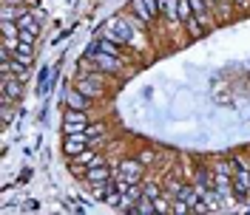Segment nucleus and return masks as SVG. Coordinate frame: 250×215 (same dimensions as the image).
Returning <instances> with one entry per match:
<instances>
[{
	"label": "nucleus",
	"mask_w": 250,
	"mask_h": 215,
	"mask_svg": "<svg viewBox=\"0 0 250 215\" xmlns=\"http://www.w3.org/2000/svg\"><path fill=\"white\" fill-rule=\"evenodd\" d=\"M193 207L188 204L185 198H173V204H171V213H176V215H185V213H190Z\"/></svg>",
	"instance_id": "nucleus-16"
},
{
	"label": "nucleus",
	"mask_w": 250,
	"mask_h": 215,
	"mask_svg": "<svg viewBox=\"0 0 250 215\" xmlns=\"http://www.w3.org/2000/svg\"><path fill=\"white\" fill-rule=\"evenodd\" d=\"M85 147H91L85 130H80V133H65V139H62V150H65V156H77V153H83Z\"/></svg>",
	"instance_id": "nucleus-3"
},
{
	"label": "nucleus",
	"mask_w": 250,
	"mask_h": 215,
	"mask_svg": "<svg viewBox=\"0 0 250 215\" xmlns=\"http://www.w3.org/2000/svg\"><path fill=\"white\" fill-rule=\"evenodd\" d=\"M74 88H77V91H83L88 99H100V96H103V91H105V88H103V82H100L97 77H80L77 82H74Z\"/></svg>",
	"instance_id": "nucleus-7"
},
{
	"label": "nucleus",
	"mask_w": 250,
	"mask_h": 215,
	"mask_svg": "<svg viewBox=\"0 0 250 215\" xmlns=\"http://www.w3.org/2000/svg\"><path fill=\"white\" fill-rule=\"evenodd\" d=\"M20 93H23V79L15 77L12 71L3 74V102H15L20 99Z\"/></svg>",
	"instance_id": "nucleus-6"
},
{
	"label": "nucleus",
	"mask_w": 250,
	"mask_h": 215,
	"mask_svg": "<svg viewBox=\"0 0 250 215\" xmlns=\"http://www.w3.org/2000/svg\"><path fill=\"white\" fill-rule=\"evenodd\" d=\"M154 207H156V213H171V201L165 198V196L154 198Z\"/></svg>",
	"instance_id": "nucleus-19"
},
{
	"label": "nucleus",
	"mask_w": 250,
	"mask_h": 215,
	"mask_svg": "<svg viewBox=\"0 0 250 215\" xmlns=\"http://www.w3.org/2000/svg\"><path fill=\"white\" fill-rule=\"evenodd\" d=\"M179 0H159V15H165L171 23H179Z\"/></svg>",
	"instance_id": "nucleus-11"
},
{
	"label": "nucleus",
	"mask_w": 250,
	"mask_h": 215,
	"mask_svg": "<svg viewBox=\"0 0 250 215\" xmlns=\"http://www.w3.org/2000/svg\"><path fill=\"white\" fill-rule=\"evenodd\" d=\"M140 161H142V164H151V161H154V153H151V150H142Z\"/></svg>",
	"instance_id": "nucleus-21"
},
{
	"label": "nucleus",
	"mask_w": 250,
	"mask_h": 215,
	"mask_svg": "<svg viewBox=\"0 0 250 215\" xmlns=\"http://www.w3.org/2000/svg\"><path fill=\"white\" fill-rule=\"evenodd\" d=\"M162 193H165V190H162L159 184H145L142 187V196H145V198H159Z\"/></svg>",
	"instance_id": "nucleus-18"
},
{
	"label": "nucleus",
	"mask_w": 250,
	"mask_h": 215,
	"mask_svg": "<svg viewBox=\"0 0 250 215\" xmlns=\"http://www.w3.org/2000/svg\"><path fill=\"white\" fill-rule=\"evenodd\" d=\"M88 60H94L97 71H105V74L120 71V60H117V54H103V51H97V54H94V57H88Z\"/></svg>",
	"instance_id": "nucleus-8"
},
{
	"label": "nucleus",
	"mask_w": 250,
	"mask_h": 215,
	"mask_svg": "<svg viewBox=\"0 0 250 215\" xmlns=\"http://www.w3.org/2000/svg\"><path fill=\"white\" fill-rule=\"evenodd\" d=\"M233 3H236V6H248L250 0H233Z\"/></svg>",
	"instance_id": "nucleus-22"
},
{
	"label": "nucleus",
	"mask_w": 250,
	"mask_h": 215,
	"mask_svg": "<svg viewBox=\"0 0 250 215\" xmlns=\"http://www.w3.org/2000/svg\"><path fill=\"white\" fill-rule=\"evenodd\" d=\"M37 34H40V26H31V29H20V40H23V43H34V40H37Z\"/></svg>",
	"instance_id": "nucleus-17"
},
{
	"label": "nucleus",
	"mask_w": 250,
	"mask_h": 215,
	"mask_svg": "<svg viewBox=\"0 0 250 215\" xmlns=\"http://www.w3.org/2000/svg\"><path fill=\"white\" fill-rule=\"evenodd\" d=\"M65 105L74 108V110H88V108H91V99H88L83 91L71 88V91H65Z\"/></svg>",
	"instance_id": "nucleus-9"
},
{
	"label": "nucleus",
	"mask_w": 250,
	"mask_h": 215,
	"mask_svg": "<svg viewBox=\"0 0 250 215\" xmlns=\"http://www.w3.org/2000/svg\"><path fill=\"white\" fill-rule=\"evenodd\" d=\"M94 164H105L103 156L94 153V147H85L83 153L71 156V173H83V167H94Z\"/></svg>",
	"instance_id": "nucleus-4"
},
{
	"label": "nucleus",
	"mask_w": 250,
	"mask_h": 215,
	"mask_svg": "<svg viewBox=\"0 0 250 215\" xmlns=\"http://www.w3.org/2000/svg\"><path fill=\"white\" fill-rule=\"evenodd\" d=\"M85 127H88V116H85V110H74V108H68L65 116H62V133H80V130H85Z\"/></svg>",
	"instance_id": "nucleus-1"
},
{
	"label": "nucleus",
	"mask_w": 250,
	"mask_h": 215,
	"mask_svg": "<svg viewBox=\"0 0 250 215\" xmlns=\"http://www.w3.org/2000/svg\"><path fill=\"white\" fill-rule=\"evenodd\" d=\"M134 213H140V215H151V213H156V207H154V198H145L142 196L137 204H134Z\"/></svg>",
	"instance_id": "nucleus-14"
},
{
	"label": "nucleus",
	"mask_w": 250,
	"mask_h": 215,
	"mask_svg": "<svg viewBox=\"0 0 250 215\" xmlns=\"http://www.w3.org/2000/svg\"><path fill=\"white\" fill-rule=\"evenodd\" d=\"M85 133H88V142H91V139H103V136H105V125H103V122H94V125H88V127H85Z\"/></svg>",
	"instance_id": "nucleus-15"
},
{
	"label": "nucleus",
	"mask_w": 250,
	"mask_h": 215,
	"mask_svg": "<svg viewBox=\"0 0 250 215\" xmlns=\"http://www.w3.org/2000/svg\"><path fill=\"white\" fill-rule=\"evenodd\" d=\"M114 179H125V181H140L142 179V161L140 159H125L120 170L114 173Z\"/></svg>",
	"instance_id": "nucleus-5"
},
{
	"label": "nucleus",
	"mask_w": 250,
	"mask_h": 215,
	"mask_svg": "<svg viewBox=\"0 0 250 215\" xmlns=\"http://www.w3.org/2000/svg\"><path fill=\"white\" fill-rule=\"evenodd\" d=\"M34 43H23V40H20V46L15 48V60H20L23 62V65H31V60H34Z\"/></svg>",
	"instance_id": "nucleus-12"
},
{
	"label": "nucleus",
	"mask_w": 250,
	"mask_h": 215,
	"mask_svg": "<svg viewBox=\"0 0 250 215\" xmlns=\"http://www.w3.org/2000/svg\"><path fill=\"white\" fill-rule=\"evenodd\" d=\"M88 184H97V181H111L114 179V173H111V167H105V164H94V167H88Z\"/></svg>",
	"instance_id": "nucleus-10"
},
{
	"label": "nucleus",
	"mask_w": 250,
	"mask_h": 215,
	"mask_svg": "<svg viewBox=\"0 0 250 215\" xmlns=\"http://www.w3.org/2000/svg\"><path fill=\"white\" fill-rule=\"evenodd\" d=\"M233 198L236 201H248L250 198V170L248 167H236L233 170Z\"/></svg>",
	"instance_id": "nucleus-2"
},
{
	"label": "nucleus",
	"mask_w": 250,
	"mask_h": 215,
	"mask_svg": "<svg viewBox=\"0 0 250 215\" xmlns=\"http://www.w3.org/2000/svg\"><path fill=\"white\" fill-rule=\"evenodd\" d=\"M179 190H182V184H179L176 179H171V181L165 184V196H173V198H176V196H179Z\"/></svg>",
	"instance_id": "nucleus-20"
},
{
	"label": "nucleus",
	"mask_w": 250,
	"mask_h": 215,
	"mask_svg": "<svg viewBox=\"0 0 250 215\" xmlns=\"http://www.w3.org/2000/svg\"><path fill=\"white\" fill-rule=\"evenodd\" d=\"M131 12H134V15L137 17H142V20H145V23H148V26H151V20H154V12H151V9H148V6H145V0H131Z\"/></svg>",
	"instance_id": "nucleus-13"
}]
</instances>
